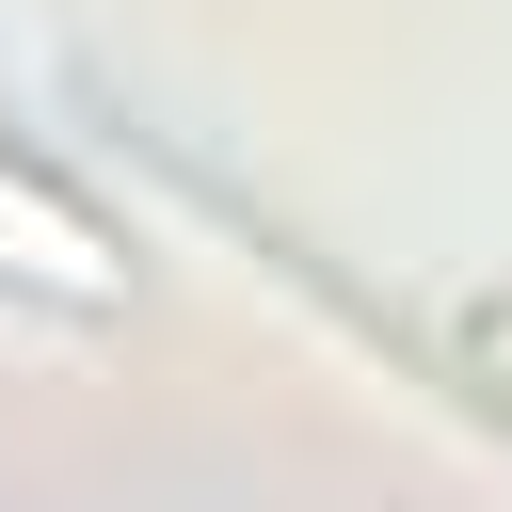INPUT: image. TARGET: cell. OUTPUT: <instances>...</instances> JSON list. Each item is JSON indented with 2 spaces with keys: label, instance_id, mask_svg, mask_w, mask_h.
Returning <instances> with one entry per match:
<instances>
[{
  "label": "cell",
  "instance_id": "1",
  "mask_svg": "<svg viewBox=\"0 0 512 512\" xmlns=\"http://www.w3.org/2000/svg\"><path fill=\"white\" fill-rule=\"evenodd\" d=\"M0 272H32V288H64V304H112V240H96L64 192H32L16 160H0Z\"/></svg>",
  "mask_w": 512,
  "mask_h": 512
}]
</instances>
